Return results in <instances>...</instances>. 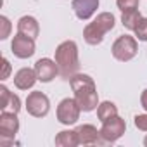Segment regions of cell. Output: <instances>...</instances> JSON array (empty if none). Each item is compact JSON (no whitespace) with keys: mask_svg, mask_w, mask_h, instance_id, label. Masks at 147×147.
<instances>
[{"mask_svg":"<svg viewBox=\"0 0 147 147\" xmlns=\"http://www.w3.org/2000/svg\"><path fill=\"white\" fill-rule=\"evenodd\" d=\"M55 62L59 67V75L64 80H69L75 76L80 69V55H78V45L75 40H64L55 49Z\"/></svg>","mask_w":147,"mask_h":147,"instance_id":"obj_2","label":"cell"},{"mask_svg":"<svg viewBox=\"0 0 147 147\" xmlns=\"http://www.w3.org/2000/svg\"><path fill=\"white\" fill-rule=\"evenodd\" d=\"M116 5L121 12L125 11H133V9H138L140 2L138 0H116Z\"/></svg>","mask_w":147,"mask_h":147,"instance_id":"obj_21","label":"cell"},{"mask_svg":"<svg viewBox=\"0 0 147 147\" xmlns=\"http://www.w3.org/2000/svg\"><path fill=\"white\" fill-rule=\"evenodd\" d=\"M11 95H12V92L4 83L0 85V111H7L9 102H11Z\"/></svg>","mask_w":147,"mask_h":147,"instance_id":"obj_19","label":"cell"},{"mask_svg":"<svg viewBox=\"0 0 147 147\" xmlns=\"http://www.w3.org/2000/svg\"><path fill=\"white\" fill-rule=\"evenodd\" d=\"M144 145L147 147V135H145V138H144Z\"/></svg>","mask_w":147,"mask_h":147,"instance_id":"obj_26","label":"cell"},{"mask_svg":"<svg viewBox=\"0 0 147 147\" xmlns=\"http://www.w3.org/2000/svg\"><path fill=\"white\" fill-rule=\"evenodd\" d=\"M11 30H12V24H11L9 18L0 16V40H7L11 36Z\"/></svg>","mask_w":147,"mask_h":147,"instance_id":"obj_20","label":"cell"},{"mask_svg":"<svg viewBox=\"0 0 147 147\" xmlns=\"http://www.w3.org/2000/svg\"><path fill=\"white\" fill-rule=\"evenodd\" d=\"M26 111L33 118H45L49 114V111H50L49 97L40 90L30 92L28 97H26Z\"/></svg>","mask_w":147,"mask_h":147,"instance_id":"obj_7","label":"cell"},{"mask_svg":"<svg viewBox=\"0 0 147 147\" xmlns=\"http://www.w3.org/2000/svg\"><path fill=\"white\" fill-rule=\"evenodd\" d=\"M100 0H73V12L82 21H88L99 9Z\"/></svg>","mask_w":147,"mask_h":147,"instance_id":"obj_11","label":"cell"},{"mask_svg":"<svg viewBox=\"0 0 147 147\" xmlns=\"http://www.w3.org/2000/svg\"><path fill=\"white\" fill-rule=\"evenodd\" d=\"M126 131V123L121 116H114L107 121L102 123V128H100V140L106 142V144H114L118 142Z\"/></svg>","mask_w":147,"mask_h":147,"instance_id":"obj_8","label":"cell"},{"mask_svg":"<svg viewBox=\"0 0 147 147\" xmlns=\"http://www.w3.org/2000/svg\"><path fill=\"white\" fill-rule=\"evenodd\" d=\"M35 71H36V76H38V82L42 83H50L57 75H59V67H57V62L55 59H50V57H42L35 62Z\"/></svg>","mask_w":147,"mask_h":147,"instance_id":"obj_10","label":"cell"},{"mask_svg":"<svg viewBox=\"0 0 147 147\" xmlns=\"http://www.w3.org/2000/svg\"><path fill=\"white\" fill-rule=\"evenodd\" d=\"M69 85L75 92V99L80 104L83 113H92L99 107V94L95 82L90 75H83V73H76L75 76L69 78Z\"/></svg>","mask_w":147,"mask_h":147,"instance_id":"obj_1","label":"cell"},{"mask_svg":"<svg viewBox=\"0 0 147 147\" xmlns=\"http://www.w3.org/2000/svg\"><path fill=\"white\" fill-rule=\"evenodd\" d=\"M18 33L36 40L38 35H40V24H38L36 18H33V16H23V18H19V21H18Z\"/></svg>","mask_w":147,"mask_h":147,"instance_id":"obj_14","label":"cell"},{"mask_svg":"<svg viewBox=\"0 0 147 147\" xmlns=\"http://www.w3.org/2000/svg\"><path fill=\"white\" fill-rule=\"evenodd\" d=\"M76 135H78L80 145H92V144L100 142V130H97V128H95L94 125H90V123L80 125V126L76 128Z\"/></svg>","mask_w":147,"mask_h":147,"instance_id":"obj_13","label":"cell"},{"mask_svg":"<svg viewBox=\"0 0 147 147\" xmlns=\"http://www.w3.org/2000/svg\"><path fill=\"white\" fill-rule=\"evenodd\" d=\"M80 114H82V107H80V104L76 102L75 97L62 99L59 102V106H57V111H55L57 121L61 125H66V126L75 125L80 119Z\"/></svg>","mask_w":147,"mask_h":147,"instance_id":"obj_5","label":"cell"},{"mask_svg":"<svg viewBox=\"0 0 147 147\" xmlns=\"http://www.w3.org/2000/svg\"><path fill=\"white\" fill-rule=\"evenodd\" d=\"M2 64H4V73H2V82H5L11 75V62L7 57H2Z\"/></svg>","mask_w":147,"mask_h":147,"instance_id":"obj_24","label":"cell"},{"mask_svg":"<svg viewBox=\"0 0 147 147\" xmlns=\"http://www.w3.org/2000/svg\"><path fill=\"white\" fill-rule=\"evenodd\" d=\"M36 50V45H35V38H30V36H24L21 33H18L12 42H11V52L18 57V59H30Z\"/></svg>","mask_w":147,"mask_h":147,"instance_id":"obj_9","label":"cell"},{"mask_svg":"<svg viewBox=\"0 0 147 147\" xmlns=\"http://www.w3.org/2000/svg\"><path fill=\"white\" fill-rule=\"evenodd\" d=\"M19 131V119L18 113L14 111H2L0 113V144L7 145L14 140Z\"/></svg>","mask_w":147,"mask_h":147,"instance_id":"obj_6","label":"cell"},{"mask_svg":"<svg viewBox=\"0 0 147 147\" xmlns=\"http://www.w3.org/2000/svg\"><path fill=\"white\" fill-rule=\"evenodd\" d=\"M114 116H118V107H116L114 102L104 100V102L99 104V107H97V118H99L100 123H104V121H107V119H111Z\"/></svg>","mask_w":147,"mask_h":147,"instance_id":"obj_16","label":"cell"},{"mask_svg":"<svg viewBox=\"0 0 147 147\" xmlns=\"http://www.w3.org/2000/svg\"><path fill=\"white\" fill-rule=\"evenodd\" d=\"M7 109H11V111H14V113H19V111H21V99H19L16 94L11 95V102H9V107H7Z\"/></svg>","mask_w":147,"mask_h":147,"instance_id":"obj_23","label":"cell"},{"mask_svg":"<svg viewBox=\"0 0 147 147\" xmlns=\"http://www.w3.org/2000/svg\"><path fill=\"white\" fill-rule=\"evenodd\" d=\"M116 24V18L111 12H100L97 14V18L88 23L83 28V38L88 45H99L102 43L106 33H109Z\"/></svg>","mask_w":147,"mask_h":147,"instance_id":"obj_3","label":"cell"},{"mask_svg":"<svg viewBox=\"0 0 147 147\" xmlns=\"http://www.w3.org/2000/svg\"><path fill=\"white\" fill-rule=\"evenodd\" d=\"M138 52V43L137 38L131 35H121L114 40L113 47H111V54L116 61L119 62H128L131 61Z\"/></svg>","mask_w":147,"mask_h":147,"instance_id":"obj_4","label":"cell"},{"mask_svg":"<svg viewBox=\"0 0 147 147\" xmlns=\"http://www.w3.org/2000/svg\"><path fill=\"white\" fill-rule=\"evenodd\" d=\"M36 82H38V76L35 67H21L14 75V85L19 90H30L35 87Z\"/></svg>","mask_w":147,"mask_h":147,"instance_id":"obj_12","label":"cell"},{"mask_svg":"<svg viewBox=\"0 0 147 147\" xmlns=\"http://www.w3.org/2000/svg\"><path fill=\"white\" fill-rule=\"evenodd\" d=\"M55 145L59 147H76L80 145L76 130H62L55 135Z\"/></svg>","mask_w":147,"mask_h":147,"instance_id":"obj_15","label":"cell"},{"mask_svg":"<svg viewBox=\"0 0 147 147\" xmlns=\"http://www.w3.org/2000/svg\"><path fill=\"white\" fill-rule=\"evenodd\" d=\"M135 33V38L140 40V42H147V18H142L137 24V28L133 30Z\"/></svg>","mask_w":147,"mask_h":147,"instance_id":"obj_18","label":"cell"},{"mask_svg":"<svg viewBox=\"0 0 147 147\" xmlns=\"http://www.w3.org/2000/svg\"><path fill=\"white\" fill-rule=\"evenodd\" d=\"M133 123L140 131H147V114H137L133 118Z\"/></svg>","mask_w":147,"mask_h":147,"instance_id":"obj_22","label":"cell"},{"mask_svg":"<svg viewBox=\"0 0 147 147\" xmlns=\"http://www.w3.org/2000/svg\"><path fill=\"white\" fill-rule=\"evenodd\" d=\"M140 19H142V14H140L138 9L121 12V24H123V28H126V30H130V31H133V30L137 28V24H138Z\"/></svg>","mask_w":147,"mask_h":147,"instance_id":"obj_17","label":"cell"},{"mask_svg":"<svg viewBox=\"0 0 147 147\" xmlns=\"http://www.w3.org/2000/svg\"><path fill=\"white\" fill-rule=\"evenodd\" d=\"M140 104H142V107L147 111V88L142 92V95H140Z\"/></svg>","mask_w":147,"mask_h":147,"instance_id":"obj_25","label":"cell"}]
</instances>
